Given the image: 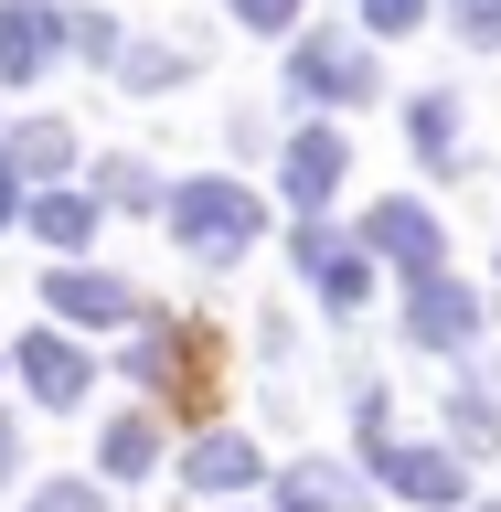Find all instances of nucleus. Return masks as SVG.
<instances>
[{
  "mask_svg": "<svg viewBox=\"0 0 501 512\" xmlns=\"http://www.w3.org/2000/svg\"><path fill=\"white\" fill-rule=\"evenodd\" d=\"M171 224H182L192 256H246L267 214H256V192H235V182H192L182 203H171Z\"/></svg>",
  "mask_w": 501,
  "mask_h": 512,
  "instance_id": "obj_1",
  "label": "nucleus"
},
{
  "mask_svg": "<svg viewBox=\"0 0 501 512\" xmlns=\"http://www.w3.org/2000/svg\"><path fill=\"white\" fill-rule=\"evenodd\" d=\"M374 470L395 480V491H406V502H470V470H459V459H448V448H395V438H374Z\"/></svg>",
  "mask_w": 501,
  "mask_h": 512,
  "instance_id": "obj_2",
  "label": "nucleus"
},
{
  "mask_svg": "<svg viewBox=\"0 0 501 512\" xmlns=\"http://www.w3.org/2000/svg\"><path fill=\"white\" fill-rule=\"evenodd\" d=\"M299 86L310 96H374V54L352 32H320V43H299Z\"/></svg>",
  "mask_w": 501,
  "mask_h": 512,
  "instance_id": "obj_3",
  "label": "nucleus"
},
{
  "mask_svg": "<svg viewBox=\"0 0 501 512\" xmlns=\"http://www.w3.org/2000/svg\"><path fill=\"white\" fill-rule=\"evenodd\" d=\"M395 267H416V278H438V224H427V203H374V224H363Z\"/></svg>",
  "mask_w": 501,
  "mask_h": 512,
  "instance_id": "obj_4",
  "label": "nucleus"
},
{
  "mask_svg": "<svg viewBox=\"0 0 501 512\" xmlns=\"http://www.w3.org/2000/svg\"><path fill=\"white\" fill-rule=\"evenodd\" d=\"M22 384L43 395V406H75V395H86V352L64 342V331H32L22 342Z\"/></svg>",
  "mask_w": 501,
  "mask_h": 512,
  "instance_id": "obj_5",
  "label": "nucleus"
},
{
  "mask_svg": "<svg viewBox=\"0 0 501 512\" xmlns=\"http://www.w3.org/2000/svg\"><path fill=\"white\" fill-rule=\"evenodd\" d=\"M406 320H416V342L448 352V342H470V331H480V299H470L459 278H416V310H406Z\"/></svg>",
  "mask_w": 501,
  "mask_h": 512,
  "instance_id": "obj_6",
  "label": "nucleus"
},
{
  "mask_svg": "<svg viewBox=\"0 0 501 512\" xmlns=\"http://www.w3.org/2000/svg\"><path fill=\"white\" fill-rule=\"evenodd\" d=\"M342 139H331V128H299V139H288V203H331V192H342Z\"/></svg>",
  "mask_w": 501,
  "mask_h": 512,
  "instance_id": "obj_7",
  "label": "nucleus"
},
{
  "mask_svg": "<svg viewBox=\"0 0 501 512\" xmlns=\"http://www.w3.org/2000/svg\"><path fill=\"white\" fill-rule=\"evenodd\" d=\"M278 512H363V491L331 459H299V470H278Z\"/></svg>",
  "mask_w": 501,
  "mask_h": 512,
  "instance_id": "obj_8",
  "label": "nucleus"
},
{
  "mask_svg": "<svg viewBox=\"0 0 501 512\" xmlns=\"http://www.w3.org/2000/svg\"><path fill=\"white\" fill-rule=\"evenodd\" d=\"M43 64H54V11H32V0H11V11H0V75H43Z\"/></svg>",
  "mask_w": 501,
  "mask_h": 512,
  "instance_id": "obj_9",
  "label": "nucleus"
},
{
  "mask_svg": "<svg viewBox=\"0 0 501 512\" xmlns=\"http://www.w3.org/2000/svg\"><path fill=\"white\" fill-rule=\"evenodd\" d=\"M54 310H64V320H128V288H118V278H86V267H64V278H54Z\"/></svg>",
  "mask_w": 501,
  "mask_h": 512,
  "instance_id": "obj_10",
  "label": "nucleus"
},
{
  "mask_svg": "<svg viewBox=\"0 0 501 512\" xmlns=\"http://www.w3.org/2000/svg\"><path fill=\"white\" fill-rule=\"evenodd\" d=\"M256 480V448L246 438H203L192 448V491H246Z\"/></svg>",
  "mask_w": 501,
  "mask_h": 512,
  "instance_id": "obj_11",
  "label": "nucleus"
},
{
  "mask_svg": "<svg viewBox=\"0 0 501 512\" xmlns=\"http://www.w3.org/2000/svg\"><path fill=\"white\" fill-rule=\"evenodd\" d=\"M22 214H32V235H43V246H86V203H75V192H43V203H22Z\"/></svg>",
  "mask_w": 501,
  "mask_h": 512,
  "instance_id": "obj_12",
  "label": "nucleus"
},
{
  "mask_svg": "<svg viewBox=\"0 0 501 512\" xmlns=\"http://www.w3.org/2000/svg\"><path fill=\"white\" fill-rule=\"evenodd\" d=\"M160 459V438H150V416H118V438H107V480H139Z\"/></svg>",
  "mask_w": 501,
  "mask_h": 512,
  "instance_id": "obj_13",
  "label": "nucleus"
},
{
  "mask_svg": "<svg viewBox=\"0 0 501 512\" xmlns=\"http://www.w3.org/2000/svg\"><path fill=\"white\" fill-rule=\"evenodd\" d=\"M32 512H107V502H96L86 480H43V491H32Z\"/></svg>",
  "mask_w": 501,
  "mask_h": 512,
  "instance_id": "obj_14",
  "label": "nucleus"
},
{
  "mask_svg": "<svg viewBox=\"0 0 501 512\" xmlns=\"http://www.w3.org/2000/svg\"><path fill=\"white\" fill-rule=\"evenodd\" d=\"M54 160H64V128L32 118V128H22V171H54Z\"/></svg>",
  "mask_w": 501,
  "mask_h": 512,
  "instance_id": "obj_15",
  "label": "nucleus"
},
{
  "mask_svg": "<svg viewBox=\"0 0 501 512\" xmlns=\"http://www.w3.org/2000/svg\"><path fill=\"white\" fill-rule=\"evenodd\" d=\"M448 139H459V118H448V107H416V150L438 160V150H448Z\"/></svg>",
  "mask_w": 501,
  "mask_h": 512,
  "instance_id": "obj_16",
  "label": "nucleus"
},
{
  "mask_svg": "<svg viewBox=\"0 0 501 512\" xmlns=\"http://www.w3.org/2000/svg\"><path fill=\"white\" fill-rule=\"evenodd\" d=\"M501 427H491V406H480V395H459V448H491Z\"/></svg>",
  "mask_w": 501,
  "mask_h": 512,
  "instance_id": "obj_17",
  "label": "nucleus"
},
{
  "mask_svg": "<svg viewBox=\"0 0 501 512\" xmlns=\"http://www.w3.org/2000/svg\"><path fill=\"white\" fill-rule=\"evenodd\" d=\"M459 32H470V43H501V0H459Z\"/></svg>",
  "mask_w": 501,
  "mask_h": 512,
  "instance_id": "obj_18",
  "label": "nucleus"
},
{
  "mask_svg": "<svg viewBox=\"0 0 501 512\" xmlns=\"http://www.w3.org/2000/svg\"><path fill=\"white\" fill-rule=\"evenodd\" d=\"M416 11H427V0H363V22H374V32H406Z\"/></svg>",
  "mask_w": 501,
  "mask_h": 512,
  "instance_id": "obj_19",
  "label": "nucleus"
},
{
  "mask_svg": "<svg viewBox=\"0 0 501 512\" xmlns=\"http://www.w3.org/2000/svg\"><path fill=\"white\" fill-rule=\"evenodd\" d=\"M235 11H246V22H288V11H299V0H235Z\"/></svg>",
  "mask_w": 501,
  "mask_h": 512,
  "instance_id": "obj_20",
  "label": "nucleus"
},
{
  "mask_svg": "<svg viewBox=\"0 0 501 512\" xmlns=\"http://www.w3.org/2000/svg\"><path fill=\"white\" fill-rule=\"evenodd\" d=\"M11 214H22V182H11V160H0V224H11Z\"/></svg>",
  "mask_w": 501,
  "mask_h": 512,
  "instance_id": "obj_21",
  "label": "nucleus"
},
{
  "mask_svg": "<svg viewBox=\"0 0 501 512\" xmlns=\"http://www.w3.org/2000/svg\"><path fill=\"white\" fill-rule=\"evenodd\" d=\"M0 480H11V416H0Z\"/></svg>",
  "mask_w": 501,
  "mask_h": 512,
  "instance_id": "obj_22",
  "label": "nucleus"
}]
</instances>
